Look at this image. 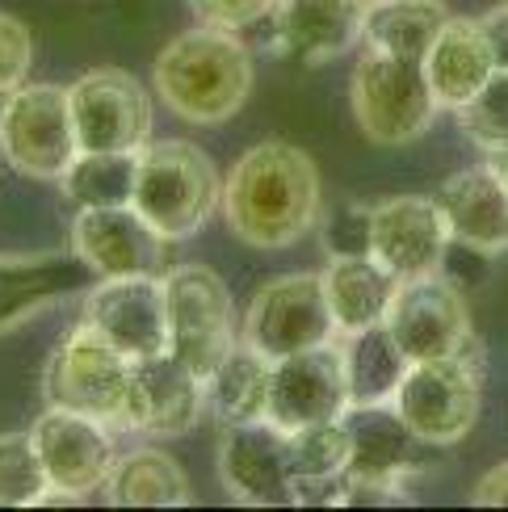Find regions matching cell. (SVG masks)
<instances>
[{"label": "cell", "mask_w": 508, "mask_h": 512, "mask_svg": "<svg viewBox=\"0 0 508 512\" xmlns=\"http://www.w3.org/2000/svg\"><path fill=\"white\" fill-rule=\"evenodd\" d=\"M206 412V382L181 357L160 353L131 361V391H126L122 429L147 437H181Z\"/></svg>", "instance_id": "e0dca14e"}, {"label": "cell", "mask_w": 508, "mask_h": 512, "mask_svg": "<svg viewBox=\"0 0 508 512\" xmlns=\"http://www.w3.org/2000/svg\"><path fill=\"white\" fill-rule=\"evenodd\" d=\"M345 374H349V403L353 408H374V403H391L399 382H404L412 357L399 349L387 324H374L362 332H345L341 340Z\"/></svg>", "instance_id": "484cf974"}, {"label": "cell", "mask_w": 508, "mask_h": 512, "mask_svg": "<svg viewBox=\"0 0 508 512\" xmlns=\"http://www.w3.org/2000/svg\"><path fill=\"white\" fill-rule=\"evenodd\" d=\"M483 34H488L496 68H508V5H500V9H492L488 17H483Z\"/></svg>", "instance_id": "8d00e7d4"}, {"label": "cell", "mask_w": 508, "mask_h": 512, "mask_svg": "<svg viewBox=\"0 0 508 512\" xmlns=\"http://www.w3.org/2000/svg\"><path fill=\"white\" fill-rule=\"evenodd\" d=\"M34 68V34L26 21L0 9V93H13L26 84Z\"/></svg>", "instance_id": "d6a6232c"}, {"label": "cell", "mask_w": 508, "mask_h": 512, "mask_svg": "<svg viewBox=\"0 0 508 512\" xmlns=\"http://www.w3.org/2000/svg\"><path fill=\"white\" fill-rule=\"evenodd\" d=\"M219 479L231 500L252 508L294 504V471H290V433L269 416L231 420L219 437Z\"/></svg>", "instance_id": "7c38bea8"}, {"label": "cell", "mask_w": 508, "mask_h": 512, "mask_svg": "<svg viewBox=\"0 0 508 512\" xmlns=\"http://www.w3.org/2000/svg\"><path fill=\"white\" fill-rule=\"evenodd\" d=\"M152 84L181 122L223 126L248 105L252 55L236 30L194 26L156 55Z\"/></svg>", "instance_id": "7a4b0ae2"}, {"label": "cell", "mask_w": 508, "mask_h": 512, "mask_svg": "<svg viewBox=\"0 0 508 512\" xmlns=\"http://www.w3.org/2000/svg\"><path fill=\"white\" fill-rule=\"evenodd\" d=\"M349 408L353 403H349L345 353L336 340L273 361L265 416L278 424V429L294 433V429H307V424H320V420H341Z\"/></svg>", "instance_id": "4fadbf2b"}, {"label": "cell", "mask_w": 508, "mask_h": 512, "mask_svg": "<svg viewBox=\"0 0 508 512\" xmlns=\"http://www.w3.org/2000/svg\"><path fill=\"white\" fill-rule=\"evenodd\" d=\"M202 26L219 30H252L278 9V0H185Z\"/></svg>", "instance_id": "e575fe53"}, {"label": "cell", "mask_w": 508, "mask_h": 512, "mask_svg": "<svg viewBox=\"0 0 508 512\" xmlns=\"http://www.w3.org/2000/svg\"><path fill=\"white\" fill-rule=\"evenodd\" d=\"M72 252L93 277H135L160 269L164 236L135 206H84L72 219Z\"/></svg>", "instance_id": "ac0fdd59"}, {"label": "cell", "mask_w": 508, "mask_h": 512, "mask_svg": "<svg viewBox=\"0 0 508 512\" xmlns=\"http://www.w3.org/2000/svg\"><path fill=\"white\" fill-rule=\"evenodd\" d=\"M320 168L294 143L269 139L236 160L223 181V219L248 248L278 252L320 227Z\"/></svg>", "instance_id": "6da1fadb"}, {"label": "cell", "mask_w": 508, "mask_h": 512, "mask_svg": "<svg viewBox=\"0 0 508 512\" xmlns=\"http://www.w3.org/2000/svg\"><path fill=\"white\" fill-rule=\"evenodd\" d=\"M320 277H324L332 319L341 332H362L374 324H387L399 277L378 265L374 256H332Z\"/></svg>", "instance_id": "cb8c5ba5"}, {"label": "cell", "mask_w": 508, "mask_h": 512, "mask_svg": "<svg viewBox=\"0 0 508 512\" xmlns=\"http://www.w3.org/2000/svg\"><path fill=\"white\" fill-rule=\"evenodd\" d=\"M80 152H139L152 135V97L122 68H93L68 84Z\"/></svg>", "instance_id": "30bf717a"}, {"label": "cell", "mask_w": 508, "mask_h": 512, "mask_svg": "<svg viewBox=\"0 0 508 512\" xmlns=\"http://www.w3.org/2000/svg\"><path fill=\"white\" fill-rule=\"evenodd\" d=\"M450 252V227L437 198L399 194L370 206V256L399 282L441 273Z\"/></svg>", "instance_id": "2e32d148"}, {"label": "cell", "mask_w": 508, "mask_h": 512, "mask_svg": "<svg viewBox=\"0 0 508 512\" xmlns=\"http://www.w3.org/2000/svg\"><path fill=\"white\" fill-rule=\"evenodd\" d=\"M475 504H488V508H508V462L492 466V471L475 483Z\"/></svg>", "instance_id": "d590c367"}, {"label": "cell", "mask_w": 508, "mask_h": 512, "mask_svg": "<svg viewBox=\"0 0 508 512\" xmlns=\"http://www.w3.org/2000/svg\"><path fill=\"white\" fill-rule=\"evenodd\" d=\"M349 466V429L341 420H320L290 433L294 483H341Z\"/></svg>", "instance_id": "f546056e"}, {"label": "cell", "mask_w": 508, "mask_h": 512, "mask_svg": "<svg viewBox=\"0 0 508 512\" xmlns=\"http://www.w3.org/2000/svg\"><path fill=\"white\" fill-rule=\"evenodd\" d=\"M349 483H383L391 492L404 487V479L416 471V445L420 437L395 412V403H374V408H349Z\"/></svg>", "instance_id": "ffe728a7"}, {"label": "cell", "mask_w": 508, "mask_h": 512, "mask_svg": "<svg viewBox=\"0 0 508 512\" xmlns=\"http://www.w3.org/2000/svg\"><path fill=\"white\" fill-rule=\"evenodd\" d=\"M30 433L42 454V466H47L51 487L84 500L89 492H101L110 483L118 466V450H114V433L105 420L80 416L68 408H47L34 420Z\"/></svg>", "instance_id": "9a60e30c"}, {"label": "cell", "mask_w": 508, "mask_h": 512, "mask_svg": "<svg viewBox=\"0 0 508 512\" xmlns=\"http://www.w3.org/2000/svg\"><path fill=\"white\" fill-rule=\"evenodd\" d=\"M387 328L412 361L454 357L471 345V311L462 303V290L437 273L399 282Z\"/></svg>", "instance_id": "5bb4252c"}, {"label": "cell", "mask_w": 508, "mask_h": 512, "mask_svg": "<svg viewBox=\"0 0 508 512\" xmlns=\"http://www.w3.org/2000/svg\"><path fill=\"white\" fill-rule=\"evenodd\" d=\"M160 282L168 303V353L181 357L206 382L219 370V361L240 345L231 290L210 265H177Z\"/></svg>", "instance_id": "8992f818"}, {"label": "cell", "mask_w": 508, "mask_h": 512, "mask_svg": "<svg viewBox=\"0 0 508 512\" xmlns=\"http://www.w3.org/2000/svg\"><path fill=\"white\" fill-rule=\"evenodd\" d=\"M126 391H131V357L118 353L89 324L63 336L42 370L47 408H68L105 424L126 420Z\"/></svg>", "instance_id": "52a82bcc"}, {"label": "cell", "mask_w": 508, "mask_h": 512, "mask_svg": "<svg viewBox=\"0 0 508 512\" xmlns=\"http://www.w3.org/2000/svg\"><path fill=\"white\" fill-rule=\"evenodd\" d=\"M395 412L420 437V445H454L462 441L483 403V357L475 340L454 357L412 361L395 391Z\"/></svg>", "instance_id": "5b68a950"}, {"label": "cell", "mask_w": 508, "mask_h": 512, "mask_svg": "<svg viewBox=\"0 0 508 512\" xmlns=\"http://www.w3.org/2000/svg\"><path fill=\"white\" fill-rule=\"evenodd\" d=\"M5 97H9V93H0V110H5Z\"/></svg>", "instance_id": "74e56055"}, {"label": "cell", "mask_w": 508, "mask_h": 512, "mask_svg": "<svg viewBox=\"0 0 508 512\" xmlns=\"http://www.w3.org/2000/svg\"><path fill=\"white\" fill-rule=\"evenodd\" d=\"M328 256H370V206H336V215L320 223Z\"/></svg>", "instance_id": "836d02e7"}, {"label": "cell", "mask_w": 508, "mask_h": 512, "mask_svg": "<svg viewBox=\"0 0 508 512\" xmlns=\"http://www.w3.org/2000/svg\"><path fill=\"white\" fill-rule=\"evenodd\" d=\"M353 122L378 147H404L420 139L437 118V93L420 59H395L383 51H366L353 63L349 80Z\"/></svg>", "instance_id": "277c9868"}, {"label": "cell", "mask_w": 508, "mask_h": 512, "mask_svg": "<svg viewBox=\"0 0 508 512\" xmlns=\"http://www.w3.org/2000/svg\"><path fill=\"white\" fill-rule=\"evenodd\" d=\"M105 500L118 508H181L194 500V492H189V475L173 454L131 450L118 458L110 483H105Z\"/></svg>", "instance_id": "4316f807"}, {"label": "cell", "mask_w": 508, "mask_h": 512, "mask_svg": "<svg viewBox=\"0 0 508 512\" xmlns=\"http://www.w3.org/2000/svg\"><path fill=\"white\" fill-rule=\"evenodd\" d=\"M366 9L370 0H278L269 21L278 30V51L307 63H328L362 38Z\"/></svg>", "instance_id": "44dd1931"}, {"label": "cell", "mask_w": 508, "mask_h": 512, "mask_svg": "<svg viewBox=\"0 0 508 512\" xmlns=\"http://www.w3.org/2000/svg\"><path fill=\"white\" fill-rule=\"evenodd\" d=\"M139 177V152H80L59 177L72 206H131Z\"/></svg>", "instance_id": "f1b7e54d"}, {"label": "cell", "mask_w": 508, "mask_h": 512, "mask_svg": "<svg viewBox=\"0 0 508 512\" xmlns=\"http://www.w3.org/2000/svg\"><path fill=\"white\" fill-rule=\"evenodd\" d=\"M370 5H374V0H370Z\"/></svg>", "instance_id": "f35d334b"}, {"label": "cell", "mask_w": 508, "mask_h": 512, "mask_svg": "<svg viewBox=\"0 0 508 512\" xmlns=\"http://www.w3.org/2000/svg\"><path fill=\"white\" fill-rule=\"evenodd\" d=\"M269 374H273V361L240 340V345L219 361V370L206 378V403L227 424L231 420H261L269 412Z\"/></svg>", "instance_id": "83f0119b"}, {"label": "cell", "mask_w": 508, "mask_h": 512, "mask_svg": "<svg viewBox=\"0 0 508 512\" xmlns=\"http://www.w3.org/2000/svg\"><path fill=\"white\" fill-rule=\"evenodd\" d=\"M93 332H101L118 353L131 361L168 353V303L164 282L156 273L135 277H97L84 290V319Z\"/></svg>", "instance_id": "8fae6325"}, {"label": "cell", "mask_w": 508, "mask_h": 512, "mask_svg": "<svg viewBox=\"0 0 508 512\" xmlns=\"http://www.w3.org/2000/svg\"><path fill=\"white\" fill-rule=\"evenodd\" d=\"M492 72H496V55L488 47V34H483V21L450 17L425 55V76L437 93V105L458 114L492 80Z\"/></svg>", "instance_id": "603a6c76"}, {"label": "cell", "mask_w": 508, "mask_h": 512, "mask_svg": "<svg viewBox=\"0 0 508 512\" xmlns=\"http://www.w3.org/2000/svg\"><path fill=\"white\" fill-rule=\"evenodd\" d=\"M131 206L164 240H189L206 227L215 206H223V177L198 143H143Z\"/></svg>", "instance_id": "3957f363"}, {"label": "cell", "mask_w": 508, "mask_h": 512, "mask_svg": "<svg viewBox=\"0 0 508 512\" xmlns=\"http://www.w3.org/2000/svg\"><path fill=\"white\" fill-rule=\"evenodd\" d=\"M0 156L21 177L59 181L80 156L72 101L63 84H21L0 110Z\"/></svg>", "instance_id": "ba28073f"}, {"label": "cell", "mask_w": 508, "mask_h": 512, "mask_svg": "<svg viewBox=\"0 0 508 512\" xmlns=\"http://www.w3.org/2000/svg\"><path fill=\"white\" fill-rule=\"evenodd\" d=\"M93 269L76 252H51V256H0V332L26 324L30 315L47 311L59 298L76 290H89Z\"/></svg>", "instance_id": "7402d4cb"}, {"label": "cell", "mask_w": 508, "mask_h": 512, "mask_svg": "<svg viewBox=\"0 0 508 512\" xmlns=\"http://www.w3.org/2000/svg\"><path fill=\"white\" fill-rule=\"evenodd\" d=\"M458 126L483 156L508 152V68H496L492 80L462 105Z\"/></svg>", "instance_id": "1f68e13d"}, {"label": "cell", "mask_w": 508, "mask_h": 512, "mask_svg": "<svg viewBox=\"0 0 508 512\" xmlns=\"http://www.w3.org/2000/svg\"><path fill=\"white\" fill-rule=\"evenodd\" d=\"M437 206L454 244H467L483 256L508 252V181L488 160L454 173L437 189Z\"/></svg>", "instance_id": "d6986e66"}, {"label": "cell", "mask_w": 508, "mask_h": 512, "mask_svg": "<svg viewBox=\"0 0 508 512\" xmlns=\"http://www.w3.org/2000/svg\"><path fill=\"white\" fill-rule=\"evenodd\" d=\"M446 21L450 9L441 0H374L362 17V42L366 51L425 63L437 34L446 30Z\"/></svg>", "instance_id": "d4e9b609"}, {"label": "cell", "mask_w": 508, "mask_h": 512, "mask_svg": "<svg viewBox=\"0 0 508 512\" xmlns=\"http://www.w3.org/2000/svg\"><path fill=\"white\" fill-rule=\"evenodd\" d=\"M336 319L324 294L320 273H286L265 282L248 303V315L240 324V340L265 353L269 361H282L294 353L320 349L336 340Z\"/></svg>", "instance_id": "9c48e42d"}, {"label": "cell", "mask_w": 508, "mask_h": 512, "mask_svg": "<svg viewBox=\"0 0 508 512\" xmlns=\"http://www.w3.org/2000/svg\"><path fill=\"white\" fill-rule=\"evenodd\" d=\"M51 492L34 433H0V508H30Z\"/></svg>", "instance_id": "4dcf8cb0"}]
</instances>
